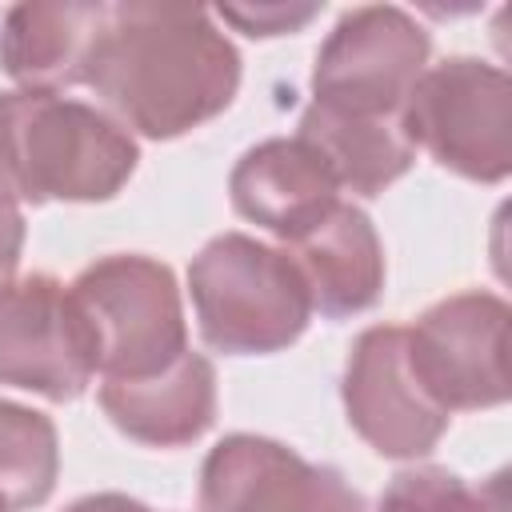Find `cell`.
Instances as JSON below:
<instances>
[{"label": "cell", "instance_id": "obj_1", "mask_svg": "<svg viewBox=\"0 0 512 512\" xmlns=\"http://www.w3.org/2000/svg\"><path fill=\"white\" fill-rule=\"evenodd\" d=\"M84 84L120 128L172 140L220 116L240 88V52L204 8L112 4Z\"/></svg>", "mask_w": 512, "mask_h": 512}, {"label": "cell", "instance_id": "obj_2", "mask_svg": "<svg viewBox=\"0 0 512 512\" xmlns=\"http://www.w3.org/2000/svg\"><path fill=\"white\" fill-rule=\"evenodd\" d=\"M140 148L104 108L56 92H0V188L28 204L112 200Z\"/></svg>", "mask_w": 512, "mask_h": 512}, {"label": "cell", "instance_id": "obj_3", "mask_svg": "<svg viewBox=\"0 0 512 512\" xmlns=\"http://www.w3.org/2000/svg\"><path fill=\"white\" fill-rule=\"evenodd\" d=\"M200 336L228 356H268L300 340L312 296L296 260L244 232L208 240L188 268Z\"/></svg>", "mask_w": 512, "mask_h": 512}, {"label": "cell", "instance_id": "obj_4", "mask_svg": "<svg viewBox=\"0 0 512 512\" xmlns=\"http://www.w3.org/2000/svg\"><path fill=\"white\" fill-rule=\"evenodd\" d=\"M104 380H144L188 352L180 288L168 264L136 252H116L88 264L68 284Z\"/></svg>", "mask_w": 512, "mask_h": 512}, {"label": "cell", "instance_id": "obj_5", "mask_svg": "<svg viewBox=\"0 0 512 512\" xmlns=\"http://www.w3.org/2000/svg\"><path fill=\"white\" fill-rule=\"evenodd\" d=\"M412 148L440 168L496 184L512 172V80L476 56H448L416 80L400 108Z\"/></svg>", "mask_w": 512, "mask_h": 512}, {"label": "cell", "instance_id": "obj_6", "mask_svg": "<svg viewBox=\"0 0 512 512\" xmlns=\"http://www.w3.org/2000/svg\"><path fill=\"white\" fill-rule=\"evenodd\" d=\"M428 32L392 4H364L336 20L316 52L312 104L356 116H400L428 68Z\"/></svg>", "mask_w": 512, "mask_h": 512}, {"label": "cell", "instance_id": "obj_7", "mask_svg": "<svg viewBox=\"0 0 512 512\" xmlns=\"http://www.w3.org/2000/svg\"><path fill=\"white\" fill-rule=\"evenodd\" d=\"M404 336L420 388L444 412L508 400V304L500 296L456 292L432 304Z\"/></svg>", "mask_w": 512, "mask_h": 512}, {"label": "cell", "instance_id": "obj_8", "mask_svg": "<svg viewBox=\"0 0 512 512\" xmlns=\"http://www.w3.org/2000/svg\"><path fill=\"white\" fill-rule=\"evenodd\" d=\"M96 376V344L72 292L32 272L0 288V384L76 400Z\"/></svg>", "mask_w": 512, "mask_h": 512}, {"label": "cell", "instance_id": "obj_9", "mask_svg": "<svg viewBox=\"0 0 512 512\" xmlns=\"http://www.w3.org/2000/svg\"><path fill=\"white\" fill-rule=\"evenodd\" d=\"M344 412L356 436L388 460L432 452L448 428V412L420 388L408 364V336L396 324L356 336L344 368Z\"/></svg>", "mask_w": 512, "mask_h": 512}, {"label": "cell", "instance_id": "obj_10", "mask_svg": "<svg viewBox=\"0 0 512 512\" xmlns=\"http://www.w3.org/2000/svg\"><path fill=\"white\" fill-rule=\"evenodd\" d=\"M200 512H364L336 468L308 464L280 440L232 432L200 468Z\"/></svg>", "mask_w": 512, "mask_h": 512}, {"label": "cell", "instance_id": "obj_11", "mask_svg": "<svg viewBox=\"0 0 512 512\" xmlns=\"http://www.w3.org/2000/svg\"><path fill=\"white\" fill-rule=\"evenodd\" d=\"M228 192L244 220L276 232L288 244L312 232L340 204L332 168L300 136H276L248 148L232 168Z\"/></svg>", "mask_w": 512, "mask_h": 512}, {"label": "cell", "instance_id": "obj_12", "mask_svg": "<svg viewBox=\"0 0 512 512\" xmlns=\"http://www.w3.org/2000/svg\"><path fill=\"white\" fill-rule=\"evenodd\" d=\"M104 16L108 4H16L0 24V68L20 84V92L60 96V88L84 84V64Z\"/></svg>", "mask_w": 512, "mask_h": 512}, {"label": "cell", "instance_id": "obj_13", "mask_svg": "<svg viewBox=\"0 0 512 512\" xmlns=\"http://www.w3.org/2000/svg\"><path fill=\"white\" fill-rule=\"evenodd\" d=\"M100 408L128 440L152 448L192 444L216 420V372L200 352H184L156 376L104 380Z\"/></svg>", "mask_w": 512, "mask_h": 512}, {"label": "cell", "instance_id": "obj_14", "mask_svg": "<svg viewBox=\"0 0 512 512\" xmlns=\"http://www.w3.org/2000/svg\"><path fill=\"white\" fill-rule=\"evenodd\" d=\"M308 284L312 308L324 316H356L380 300L384 288V248L380 236L356 204H336L312 232L292 240L288 252Z\"/></svg>", "mask_w": 512, "mask_h": 512}, {"label": "cell", "instance_id": "obj_15", "mask_svg": "<svg viewBox=\"0 0 512 512\" xmlns=\"http://www.w3.org/2000/svg\"><path fill=\"white\" fill-rule=\"evenodd\" d=\"M296 136L312 144L320 160L332 168L336 184L356 196L384 192L416 160V148L400 128V116H356L328 104H308Z\"/></svg>", "mask_w": 512, "mask_h": 512}, {"label": "cell", "instance_id": "obj_16", "mask_svg": "<svg viewBox=\"0 0 512 512\" xmlns=\"http://www.w3.org/2000/svg\"><path fill=\"white\" fill-rule=\"evenodd\" d=\"M60 440L44 412L0 400V500L8 512L36 508L52 496Z\"/></svg>", "mask_w": 512, "mask_h": 512}, {"label": "cell", "instance_id": "obj_17", "mask_svg": "<svg viewBox=\"0 0 512 512\" xmlns=\"http://www.w3.org/2000/svg\"><path fill=\"white\" fill-rule=\"evenodd\" d=\"M376 512H496L448 468H404L384 488Z\"/></svg>", "mask_w": 512, "mask_h": 512}, {"label": "cell", "instance_id": "obj_18", "mask_svg": "<svg viewBox=\"0 0 512 512\" xmlns=\"http://www.w3.org/2000/svg\"><path fill=\"white\" fill-rule=\"evenodd\" d=\"M220 16L248 36H280L320 16V4H224Z\"/></svg>", "mask_w": 512, "mask_h": 512}, {"label": "cell", "instance_id": "obj_19", "mask_svg": "<svg viewBox=\"0 0 512 512\" xmlns=\"http://www.w3.org/2000/svg\"><path fill=\"white\" fill-rule=\"evenodd\" d=\"M20 248H24V212H20V200L0 188V288L12 284Z\"/></svg>", "mask_w": 512, "mask_h": 512}, {"label": "cell", "instance_id": "obj_20", "mask_svg": "<svg viewBox=\"0 0 512 512\" xmlns=\"http://www.w3.org/2000/svg\"><path fill=\"white\" fill-rule=\"evenodd\" d=\"M68 512H152V508L132 496H120V492H100V496H84V500L68 504Z\"/></svg>", "mask_w": 512, "mask_h": 512}, {"label": "cell", "instance_id": "obj_21", "mask_svg": "<svg viewBox=\"0 0 512 512\" xmlns=\"http://www.w3.org/2000/svg\"><path fill=\"white\" fill-rule=\"evenodd\" d=\"M0 512H8V508H4V500H0Z\"/></svg>", "mask_w": 512, "mask_h": 512}]
</instances>
